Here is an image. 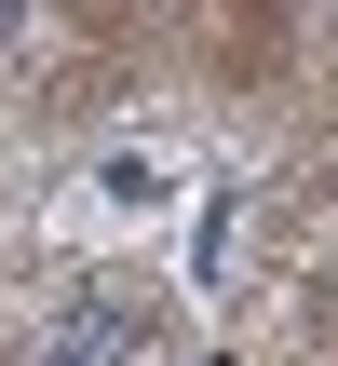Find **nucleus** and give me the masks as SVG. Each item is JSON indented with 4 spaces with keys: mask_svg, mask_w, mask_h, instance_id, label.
Listing matches in <instances>:
<instances>
[{
    "mask_svg": "<svg viewBox=\"0 0 338 366\" xmlns=\"http://www.w3.org/2000/svg\"><path fill=\"white\" fill-rule=\"evenodd\" d=\"M135 353H149V299L135 285H68L54 326L27 340V366H135Z\"/></svg>",
    "mask_w": 338,
    "mask_h": 366,
    "instance_id": "f257e3e1",
    "label": "nucleus"
},
{
    "mask_svg": "<svg viewBox=\"0 0 338 366\" xmlns=\"http://www.w3.org/2000/svg\"><path fill=\"white\" fill-rule=\"evenodd\" d=\"M14 41H27V14H0V54H14Z\"/></svg>",
    "mask_w": 338,
    "mask_h": 366,
    "instance_id": "7ed1b4c3",
    "label": "nucleus"
},
{
    "mask_svg": "<svg viewBox=\"0 0 338 366\" xmlns=\"http://www.w3.org/2000/svg\"><path fill=\"white\" fill-rule=\"evenodd\" d=\"M312 326H325V340H338V258H325V272H312Z\"/></svg>",
    "mask_w": 338,
    "mask_h": 366,
    "instance_id": "f03ea898",
    "label": "nucleus"
}]
</instances>
